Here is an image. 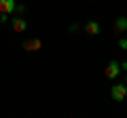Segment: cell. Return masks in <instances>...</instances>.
I'll list each match as a JSON object with an SVG mask.
<instances>
[{
    "instance_id": "obj_6",
    "label": "cell",
    "mask_w": 127,
    "mask_h": 118,
    "mask_svg": "<svg viewBox=\"0 0 127 118\" xmlns=\"http://www.w3.org/2000/svg\"><path fill=\"white\" fill-rule=\"evenodd\" d=\"M100 30H102V25H100L97 21H93V19L85 23V32L89 34V36H97V34H100Z\"/></svg>"
},
{
    "instance_id": "obj_11",
    "label": "cell",
    "mask_w": 127,
    "mask_h": 118,
    "mask_svg": "<svg viewBox=\"0 0 127 118\" xmlns=\"http://www.w3.org/2000/svg\"><path fill=\"white\" fill-rule=\"evenodd\" d=\"M68 30H70V32H72V34H74V32H78V23H72V25H70Z\"/></svg>"
},
{
    "instance_id": "obj_9",
    "label": "cell",
    "mask_w": 127,
    "mask_h": 118,
    "mask_svg": "<svg viewBox=\"0 0 127 118\" xmlns=\"http://www.w3.org/2000/svg\"><path fill=\"white\" fill-rule=\"evenodd\" d=\"M23 13H26V6L17 4V9H15V17H23Z\"/></svg>"
},
{
    "instance_id": "obj_7",
    "label": "cell",
    "mask_w": 127,
    "mask_h": 118,
    "mask_svg": "<svg viewBox=\"0 0 127 118\" xmlns=\"http://www.w3.org/2000/svg\"><path fill=\"white\" fill-rule=\"evenodd\" d=\"M114 34H127V17H117V21H114Z\"/></svg>"
},
{
    "instance_id": "obj_13",
    "label": "cell",
    "mask_w": 127,
    "mask_h": 118,
    "mask_svg": "<svg viewBox=\"0 0 127 118\" xmlns=\"http://www.w3.org/2000/svg\"><path fill=\"white\" fill-rule=\"evenodd\" d=\"M125 84H127V72H125Z\"/></svg>"
},
{
    "instance_id": "obj_3",
    "label": "cell",
    "mask_w": 127,
    "mask_h": 118,
    "mask_svg": "<svg viewBox=\"0 0 127 118\" xmlns=\"http://www.w3.org/2000/svg\"><path fill=\"white\" fill-rule=\"evenodd\" d=\"M15 9H17V0H0V13L15 15Z\"/></svg>"
},
{
    "instance_id": "obj_8",
    "label": "cell",
    "mask_w": 127,
    "mask_h": 118,
    "mask_svg": "<svg viewBox=\"0 0 127 118\" xmlns=\"http://www.w3.org/2000/svg\"><path fill=\"white\" fill-rule=\"evenodd\" d=\"M119 49L127 51V34H125V36H121V38H119Z\"/></svg>"
},
{
    "instance_id": "obj_4",
    "label": "cell",
    "mask_w": 127,
    "mask_h": 118,
    "mask_svg": "<svg viewBox=\"0 0 127 118\" xmlns=\"http://www.w3.org/2000/svg\"><path fill=\"white\" fill-rule=\"evenodd\" d=\"M11 25H13V30L17 34H23L28 30V21L23 17H11Z\"/></svg>"
},
{
    "instance_id": "obj_5",
    "label": "cell",
    "mask_w": 127,
    "mask_h": 118,
    "mask_svg": "<svg viewBox=\"0 0 127 118\" xmlns=\"http://www.w3.org/2000/svg\"><path fill=\"white\" fill-rule=\"evenodd\" d=\"M21 46H23V51H40L42 49V42L38 40V38H26Z\"/></svg>"
},
{
    "instance_id": "obj_1",
    "label": "cell",
    "mask_w": 127,
    "mask_h": 118,
    "mask_svg": "<svg viewBox=\"0 0 127 118\" xmlns=\"http://www.w3.org/2000/svg\"><path fill=\"white\" fill-rule=\"evenodd\" d=\"M123 70H121V61H108V65H106V78L108 80H117L119 78V74H121Z\"/></svg>"
},
{
    "instance_id": "obj_2",
    "label": "cell",
    "mask_w": 127,
    "mask_h": 118,
    "mask_svg": "<svg viewBox=\"0 0 127 118\" xmlns=\"http://www.w3.org/2000/svg\"><path fill=\"white\" fill-rule=\"evenodd\" d=\"M110 97H112L114 101H123L127 97V84H112L110 86Z\"/></svg>"
},
{
    "instance_id": "obj_10",
    "label": "cell",
    "mask_w": 127,
    "mask_h": 118,
    "mask_svg": "<svg viewBox=\"0 0 127 118\" xmlns=\"http://www.w3.org/2000/svg\"><path fill=\"white\" fill-rule=\"evenodd\" d=\"M11 21V15H4V13H0V23H9Z\"/></svg>"
},
{
    "instance_id": "obj_12",
    "label": "cell",
    "mask_w": 127,
    "mask_h": 118,
    "mask_svg": "<svg viewBox=\"0 0 127 118\" xmlns=\"http://www.w3.org/2000/svg\"><path fill=\"white\" fill-rule=\"evenodd\" d=\"M121 70H123V72H127V61H121Z\"/></svg>"
}]
</instances>
